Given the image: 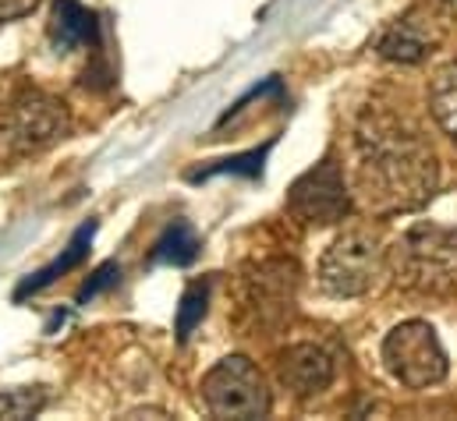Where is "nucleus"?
<instances>
[{
	"label": "nucleus",
	"mask_w": 457,
	"mask_h": 421,
	"mask_svg": "<svg viewBox=\"0 0 457 421\" xmlns=\"http://www.w3.org/2000/svg\"><path fill=\"white\" fill-rule=\"evenodd\" d=\"M354 199L376 216L422 210L440 181V163L426 135L386 106H365L354 124Z\"/></svg>",
	"instance_id": "nucleus-1"
},
{
	"label": "nucleus",
	"mask_w": 457,
	"mask_h": 421,
	"mask_svg": "<svg viewBox=\"0 0 457 421\" xmlns=\"http://www.w3.org/2000/svg\"><path fill=\"white\" fill-rule=\"evenodd\" d=\"M394 280L415 294H451L457 291V227L411 223L390 248Z\"/></svg>",
	"instance_id": "nucleus-2"
},
{
	"label": "nucleus",
	"mask_w": 457,
	"mask_h": 421,
	"mask_svg": "<svg viewBox=\"0 0 457 421\" xmlns=\"http://www.w3.org/2000/svg\"><path fill=\"white\" fill-rule=\"evenodd\" d=\"M390 266V248L369 227H351L330 241L320 259V284L334 298H361L379 287Z\"/></svg>",
	"instance_id": "nucleus-3"
},
{
	"label": "nucleus",
	"mask_w": 457,
	"mask_h": 421,
	"mask_svg": "<svg viewBox=\"0 0 457 421\" xmlns=\"http://www.w3.org/2000/svg\"><path fill=\"white\" fill-rule=\"evenodd\" d=\"M298 284H302V269L295 259H262L252 262L241 273L237 284V305H241V322L252 333H277L298 301Z\"/></svg>",
	"instance_id": "nucleus-4"
},
{
	"label": "nucleus",
	"mask_w": 457,
	"mask_h": 421,
	"mask_svg": "<svg viewBox=\"0 0 457 421\" xmlns=\"http://www.w3.org/2000/svg\"><path fill=\"white\" fill-rule=\"evenodd\" d=\"M71 128L68 106L43 89H21L0 110V149L7 156H29L57 138H64Z\"/></svg>",
	"instance_id": "nucleus-5"
},
{
	"label": "nucleus",
	"mask_w": 457,
	"mask_h": 421,
	"mask_svg": "<svg viewBox=\"0 0 457 421\" xmlns=\"http://www.w3.org/2000/svg\"><path fill=\"white\" fill-rule=\"evenodd\" d=\"M383 365L408 390H429L447 376V347L426 318H408L383 336Z\"/></svg>",
	"instance_id": "nucleus-6"
},
{
	"label": "nucleus",
	"mask_w": 457,
	"mask_h": 421,
	"mask_svg": "<svg viewBox=\"0 0 457 421\" xmlns=\"http://www.w3.org/2000/svg\"><path fill=\"white\" fill-rule=\"evenodd\" d=\"M203 404L213 418L224 421H255L270 415V390L262 372L245 358L230 354L220 358L206 376H203Z\"/></svg>",
	"instance_id": "nucleus-7"
},
{
	"label": "nucleus",
	"mask_w": 457,
	"mask_h": 421,
	"mask_svg": "<svg viewBox=\"0 0 457 421\" xmlns=\"http://www.w3.org/2000/svg\"><path fill=\"white\" fill-rule=\"evenodd\" d=\"M287 210L295 212L302 223H316V227L341 223L344 216L354 210V192H351V185L344 177L341 163L334 156H327L316 167H309L291 185Z\"/></svg>",
	"instance_id": "nucleus-8"
},
{
	"label": "nucleus",
	"mask_w": 457,
	"mask_h": 421,
	"mask_svg": "<svg viewBox=\"0 0 457 421\" xmlns=\"http://www.w3.org/2000/svg\"><path fill=\"white\" fill-rule=\"evenodd\" d=\"M277 379L298 400L320 397L337 379V358L323 343H291L277 361Z\"/></svg>",
	"instance_id": "nucleus-9"
},
{
	"label": "nucleus",
	"mask_w": 457,
	"mask_h": 421,
	"mask_svg": "<svg viewBox=\"0 0 457 421\" xmlns=\"http://www.w3.org/2000/svg\"><path fill=\"white\" fill-rule=\"evenodd\" d=\"M433 32L415 18V14H408V18H401V21H394L386 32H383V39L376 43V50H379V57H386V61H397V64H419L429 50H433Z\"/></svg>",
	"instance_id": "nucleus-10"
},
{
	"label": "nucleus",
	"mask_w": 457,
	"mask_h": 421,
	"mask_svg": "<svg viewBox=\"0 0 457 421\" xmlns=\"http://www.w3.org/2000/svg\"><path fill=\"white\" fill-rule=\"evenodd\" d=\"M50 39H54L57 54H68L75 46L96 43V14L89 7H82L79 0H54Z\"/></svg>",
	"instance_id": "nucleus-11"
},
{
	"label": "nucleus",
	"mask_w": 457,
	"mask_h": 421,
	"mask_svg": "<svg viewBox=\"0 0 457 421\" xmlns=\"http://www.w3.org/2000/svg\"><path fill=\"white\" fill-rule=\"evenodd\" d=\"M93 234H96V223H86L75 237H71V244L64 248V255H57L50 266H43L39 273H32L29 280H21V287L14 291V298L21 301V298H29V294H36V291H43V287H50L57 277H64L68 269H75L82 259H86V252H89V241H93Z\"/></svg>",
	"instance_id": "nucleus-12"
},
{
	"label": "nucleus",
	"mask_w": 457,
	"mask_h": 421,
	"mask_svg": "<svg viewBox=\"0 0 457 421\" xmlns=\"http://www.w3.org/2000/svg\"><path fill=\"white\" fill-rule=\"evenodd\" d=\"M195 255H199V237H195L192 223H185V219H174L153 248V262H160V266H188V262H195Z\"/></svg>",
	"instance_id": "nucleus-13"
},
{
	"label": "nucleus",
	"mask_w": 457,
	"mask_h": 421,
	"mask_svg": "<svg viewBox=\"0 0 457 421\" xmlns=\"http://www.w3.org/2000/svg\"><path fill=\"white\" fill-rule=\"evenodd\" d=\"M429 110H433L436 124L444 128V135L457 142V61H451V64L433 78Z\"/></svg>",
	"instance_id": "nucleus-14"
},
{
	"label": "nucleus",
	"mask_w": 457,
	"mask_h": 421,
	"mask_svg": "<svg viewBox=\"0 0 457 421\" xmlns=\"http://www.w3.org/2000/svg\"><path fill=\"white\" fill-rule=\"evenodd\" d=\"M50 404L46 386H18V390H0V421H25L36 418Z\"/></svg>",
	"instance_id": "nucleus-15"
},
{
	"label": "nucleus",
	"mask_w": 457,
	"mask_h": 421,
	"mask_svg": "<svg viewBox=\"0 0 457 421\" xmlns=\"http://www.w3.org/2000/svg\"><path fill=\"white\" fill-rule=\"evenodd\" d=\"M206 312H210V284H192V287H185L181 305H178V318H174V333H178L181 343L195 333V326L206 318Z\"/></svg>",
	"instance_id": "nucleus-16"
},
{
	"label": "nucleus",
	"mask_w": 457,
	"mask_h": 421,
	"mask_svg": "<svg viewBox=\"0 0 457 421\" xmlns=\"http://www.w3.org/2000/svg\"><path fill=\"white\" fill-rule=\"evenodd\" d=\"M262 160H266V149H252V153H245V156H234V160H224V163H217V167H206V170H199V174H192L195 181H203V177H213V174H248V177H255L259 170H262Z\"/></svg>",
	"instance_id": "nucleus-17"
},
{
	"label": "nucleus",
	"mask_w": 457,
	"mask_h": 421,
	"mask_svg": "<svg viewBox=\"0 0 457 421\" xmlns=\"http://www.w3.org/2000/svg\"><path fill=\"white\" fill-rule=\"evenodd\" d=\"M117 280H120V266H117V262H104V266L93 273V280L79 291V305H89L96 294H104L107 287H114Z\"/></svg>",
	"instance_id": "nucleus-18"
},
{
	"label": "nucleus",
	"mask_w": 457,
	"mask_h": 421,
	"mask_svg": "<svg viewBox=\"0 0 457 421\" xmlns=\"http://www.w3.org/2000/svg\"><path fill=\"white\" fill-rule=\"evenodd\" d=\"M39 0H0V21H18L36 11Z\"/></svg>",
	"instance_id": "nucleus-19"
},
{
	"label": "nucleus",
	"mask_w": 457,
	"mask_h": 421,
	"mask_svg": "<svg viewBox=\"0 0 457 421\" xmlns=\"http://www.w3.org/2000/svg\"><path fill=\"white\" fill-rule=\"evenodd\" d=\"M451 4H457V0H451Z\"/></svg>",
	"instance_id": "nucleus-20"
}]
</instances>
